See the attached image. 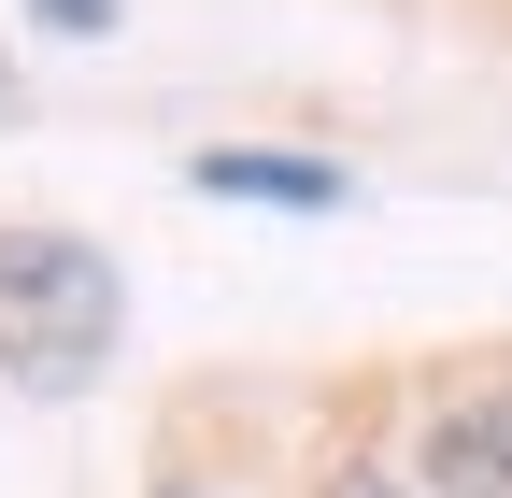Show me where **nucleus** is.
<instances>
[{
    "label": "nucleus",
    "instance_id": "obj_1",
    "mask_svg": "<svg viewBox=\"0 0 512 498\" xmlns=\"http://www.w3.org/2000/svg\"><path fill=\"white\" fill-rule=\"evenodd\" d=\"M128 342V271L86 228H0V385L15 399H86Z\"/></svg>",
    "mask_w": 512,
    "mask_h": 498
},
{
    "label": "nucleus",
    "instance_id": "obj_2",
    "mask_svg": "<svg viewBox=\"0 0 512 498\" xmlns=\"http://www.w3.org/2000/svg\"><path fill=\"white\" fill-rule=\"evenodd\" d=\"M413 484H427V498H512V356H498V370H470V385L427 413Z\"/></svg>",
    "mask_w": 512,
    "mask_h": 498
},
{
    "label": "nucleus",
    "instance_id": "obj_3",
    "mask_svg": "<svg viewBox=\"0 0 512 498\" xmlns=\"http://www.w3.org/2000/svg\"><path fill=\"white\" fill-rule=\"evenodd\" d=\"M185 185L200 200H256V214H356V171L313 157V143H200Z\"/></svg>",
    "mask_w": 512,
    "mask_h": 498
},
{
    "label": "nucleus",
    "instance_id": "obj_4",
    "mask_svg": "<svg viewBox=\"0 0 512 498\" xmlns=\"http://www.w3.org/2000/svg\"><path fill=\"white\" fill-rule=\"evenodd\" d=\"M29 15H43L57 43H100V29H114V0H29Z\"/></svg>",
    "mask_w": 512,
    "mask_h": 498
},
{
    "label": "nucleus",
    "instance_id": "obj_5",
    "mask_svg": "<svg viewBox=\"0 0 512 498\" xmlns=\"http://www.w3.org/2000/svg\"><path fill=\"white\" fill-rule=\"evenodd\" d=\"M313 498H413V484H399V470H328Z\"/></svg>",
    "mask_w": 512,
    "mask_h": 498
},
{
    "label": "nucleus",
    "instance_id": "obj_6",
    "mask_svg": "<svg viewBox=\"0 0 512 498\" xmlns=\"http://www.w3.org/2000/svg\"><path fill=\"white\" fill-rule=\"evenodd\" d=\"M0 100H15V43H0Z\"/></svg>",
    "mask_w": 512,
    "mask_h": 498
},
{
    "label": "nucleus",
    "instance_id": "obj_7",
    "mask_svg": "<svg viewBox=\"0 0 512 498\" xmlns=\"http://www.w3.org/2000/svg\"><path fill=\"white\" fill-rule=\"evenodd\" d=\"M157 498H200V484H157Z\"/></svg>",
    "mask_w": 512,
    "mask_h": 498
}]
</instances>
